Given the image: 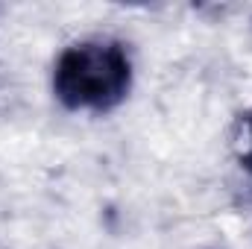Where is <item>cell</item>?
<instances>
[{"label":"cell","mask_w":252,"mask_h":249,"mask_svg":"<svg viewBox=\"0 0 252 249\" xmlns=\"http://www.w3.org/2000/svg\"><path fill=\"white\" fill-rule=\"evenodd\" d=\"M241 167L252 176V112L244 118V144H241Z\"/></svg>","instance_id":"2"},{"label":"cell","mask_w":252,"mask_h":249,"mask_svg":"<svg viewBox=\"0 0 252 249\" xmlns=\"http://www.w3.org/2000/svg\"><path fill=\"white\" fill-rule=\"evenodd\" d=\"M132 88V56L124 41L82 38L53 64V94L70 112H109Z\"/></svg>","instance_id":"1"}]
</instances>
